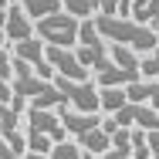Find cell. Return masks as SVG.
Instances as JSON below:
<instances>
[{"label":"cell","instance_id":"1","mask_svg":"<svg viewBox=\"0 0 159 159\" xmlns=\"http://www.w3.org/2000/svg\"><path fill=\"white\" fill-rule=\"evenodd\" d=\"M78 27H81V20L61 10V14H51V17L37 20L34 24V34L48 48H78Z\"/></svg>","mask_w":159,"mask_h":159},{"label":"cell","instance_id":"2","mask_svg":"<svg viewBox=\"0 0 159 159\" xmlns=\"http://www.w3.org/2000/svg\"><path fill=\"white\" fill-rule=\"evenodd\" d=\"M58 92L68 98V105L75 112H88V115H98L102 112V92H98L95 81H68V78H54Z\"/></svg>","mask_w":159,"mask_h":159},{"label":"cell","instance_id":"3","mask_svg":"<svg viewBox=\"0 0 159 159\" xmlns=\"http://www.w3.org/2000/svg\"><path fill=\"white\" fill-rule=\"evenodd\" d=\"M24 129L44 135V139H51L54 146H58V142H68V129H64L61 115H58V112H48V108H27V122H24Z\"/></svg>","mask_w":159,"mask_h":159},{"label":"cell","instance_id":"4","mask_svg":"<svg viewBox=\"0 0 159 159\" xmlns=\"http://www.w3.org/2000/svg\"><path fill=\"white\" fill-rule=\"evenodd\" d=\"M115 122L122 129H142V132H159V112L156 108H149V105H135V102H129L122 112H115L112 115Z\"/></svg>","mask_w":159,"mask_h":159},{"label":"cell","instance_id":"5","mask_svg":"<svg viewBox=\"0 0 159 159\" xmlns=\"http://www.w3.org/2000/svg\"><path fill=\"white\" fill-rule=\"evenodd\" d=\"M3 34H7V41H10V44L37 37V34H34V20L27 17V14H24L20 0H14V3L7 7V24H3Z\"/></svg>","mask_w":159,"mask_h":159},{"label":"cell","instance_id":"6","mask_svg":"<svg viewBox=\"0 0 159 159\" xmlns=\"http://www.w3.org/2000/svg\"><path fill=\"white\" fill-rule=\"evenodd\" d=\"M58 115H61V122H64V129H68V135H75V139H81V135H88V132L102 129V115H88V112H75L71 105L58 108Z\"/></svg>","mask_w":159,"mask_h":159},{"label":"cell","instance_id":"7","mask_svg":"<svg viewBox=\"0 0 159 159\" xmlns=\"http://www.w3.org/2000/svg\"><path fill=\"white\" fill-rule=\"evenodd\" d=\"M75 54H78V61L85 64L92 75H102V71H108V68L115 64L112 54H108V44H105V41H102V44H92V48H88V44H78Z\"/></svg>","mask_w":159,"mask_h":159},{"label":"cell","instance_id":"8","mask_svg":"<svg viewBox=\"0 0 159 159\" xmlns=\"http://www.w3.org/2000/svg\"><path fill=\"white\" fill-rule=\"evenodd\" d=\"M20 7H24V14L31 17L34 24L37 20H44V17H51V14H61V0H20Z\"/></svg>","mask_w":159,"mask_h":159},{"label":"cell","instance_id":"9","mask_svg":"<svg viewBox=\"0 0 159 159\" xmlns=\"http://www.w3.org/2000/svg\"><path fill=\"white\" fill-rule=\"evenodd\" d=\"M88 156H105L108 149H112V135L108 132H102V129H95V132H88V135H81V139H75Z\"/></svg>","mask_w":159,"mask_h":159},{"label":"cell","instance_id":"10","mask_svg":"<svg viewBox=\"0 0 159 159\" xmlns=\"http://www.w3.org/2000/svg\"><path fill=\"white\" fill-rule=\"evenodd\" d=\"M108 54H112V61L119 64L122 71H132V75H142V71H139V61H142V58H139V54H135L132 48H122V44H108Z\"/></svg>","mask_w":159,"mask_h":159},{"label":"cell","instance_id":"11","mask_svg":"<svg viewBox=\"0 0 159 159\" xmlns=\"http://www.w3.org/2000/svg\"><path fill=\"white\" fill-rule=\"evenodd\" d=\"M98 92H102V112L105 115H115V112H122L129 105L125 88H98Z\"/></svg>","mask_w":159,"mask_h":159},{"label":"cell","instance_id":"12","mask_svg":"<svg viewBox=\"0 0 159 159\" xmlns=\"http://www.w3.org/2000/svg\"><path fill=\"white\" fill-rule=\"evenodd\" d=\"M64 14L78 17V20H88V17H98V0H61Z\"/></svg>","mask_w":159,"mask_h":159},{"label":"cell","instance_id":"13","mask_svg":"<svg viewBox=\"0 0 159 159\" xmlns=\"http://www.w3.org/2000/svg\"><path fill=\"white\" fill-rule=\"evenodd\" d=\"M51 159H85V149L68 139V142H58V146L51 149Z\"/></svg>","mask_w":159,"mask_h":159},{"label":"cell","instance_id":"14","mask_svg":"<svg viewBox=\"0 0 159 159\" xmlns=\"http://www.w3.org/2000/svg\"><path fill=\"white\" fill-rule=\"evenodd\" d=\"M78 44H102V34L95 27V17H88V20H81V27H78Z\"/></svg>","mask_w":159,"mask_h":159},{"label":"cell","instance_id":"15","mask_svg":"<svg viewBox=\"0 0 159 159\" xmlns=\"http://www.w3.org/2000/svg\"><path fill=\"white\" fill-rule=\"evenodd\" d=\"M139 71H142L146 81H159V58H156V54L142 58V61H139Z\"/></svg>","mask_w":159,"mask_h":159},{"label":"cell","instance_id":"16","mask_svg":"<svg viewBox=\"0 0 159 159\" xmlns=\"http://www.w3.org/2000/svg\"><path fill=\"white\" fill-rule=\"evenodd\" d=\"M112 149H122V152H132V129H119L112 135Z\"/></svg>","mask_w":159,"mask_h":159},{"label":"cell","instance_id":"17","mask_svg":"<svg viewBox=\"0 0 159 159\" xmlns=\"http://www.w3.org/2000/svg\"><path fill=\"white\" fill-rule=\"evenodd\" d=\"M0 78H3V81H14V58H10V48L0 51Z\"/></svg>","mask_w":159,"mask_h":159},{"label":"cell","instance_id":"18","mask_svg":"<svg viewBox=\"0 0 159 159\" xmlns=\"http://www.w3.org/2000/svg\"><path fill=\"white\" fill-rule=\"evenodd\" d=\"M122 0H98V17H119Z\"/></svg>","mask_w":159,"mask_h":159},{"label":"cell","instance_id":"19","mask_svg":"<svg viewBox=\"0 0 159 159\" xmlns=\"http://www.w3.org/2000/svg\"><path fill=\"white\" fill-rule=\"evenodd\" d=\"M10 102H14V85L0 78V105H10Z\"/></svg>","mask_w":159,"mask_h":159},{"label":"cell","instance_id":"20","mask_svg":"<svg viewBox=\"0 0 159 159\" xmlns=\"http://www.w3.org/2000/svg\"><path fill=\"white\" fill-rule=\"evenodd\" d=\"M0 159H24V156H20L17 149H10V146H7L3 139H0Z\"/></svg>","mask_w":159,"mask_h":159},{"label":"cell","instance_id":"21","mask_svg":"<svg viewBox=\"0 0 159 159\" xmlns=\"http://www.w3.org/2000/svg\"><path fill=\"white\" fill-rule=\"evenodd\" d=\"M119 122H115V119H112V115H108V119H102V132H108V135H115V132H119Z\"/></svg>","mask_w":159,"mask_h":159},{"label":"cell","instance_id":"22","mask_svg":"<svg viewBox=\"0 0 159 159\" xmlns=\"http://www.w3.org/2000/svg\"><path fill=\"white\" fill-rule=\"evenodd\" d=\"M149 149H152V159H159V132H149Z\"/></svg>","mask_w":159,"mask_h":159},{"label":"cell","instance_id":"23","mask_svg":"<svg viewBox=\"0 0 159 159\" xmlns=\"http://www.w3.org/2000/svg\"><path fill=\"white\" fill-rule=\"evenodd\" d=\"M149 20L159 24V0H149Z\"/></svg>","mask_w":159,"mask_h":159},{"label":"cell","instance_id":"24","mask_svg":"<svg viewBox=\"0 0 159 159\" xmlns=\"http://www.w3.org/2000/svg\"><path fill=\"white\" fill-rule=\"evenodd\" d=\"M3 24H7V7H0V31H3Z\"/></svg>","mask_w":159,"mask_h":159},{"label":"cell","instance_id":"25","mask_svg":"<svg viewBox=\"0 0 159 159\" xmlns=\"http://www.w3.org/2000/svg\"><path fill=\"white\" fill-rule=\"evenodd\" d=\"M7 44H10V41H7V34L0 31V51H7Z\"/></svg>","mask_w":159,"mask_h":159},{"label":"cell","instance_id":"26","mask_svg":"<svg viewBox=\"0 0 159 159\" xmlns=\"http://www.w3.org/2000/svg\"><path fill=\"white\" fill-rule=\"evenodd\" d=\"M24 159H51V156H41V152H27Z\"/></svg>","mask_w":159,"mask_h":159},{"label":"cell","instance_id":"27","mask_svg":"<svg viewBox=\"0 0 159 159\" xmlns=\"http://www.w3.org/2000/svg\"><path fill=\"white\" fill-rule=\"evenodd\" d=\"M10 3H14V0H0V7H10Z\"/></svg>","mask_w":159,"mask_h":159},{"label":"cell","instance_id":"28","mask_svg":"<svg viewBox=\"0 0 159 159\" xmlns=\"http://www.w3.org/2000/svg\"><path fill=\"white\" fill-rule=\"evenodd\" d=\"M85 159H98V156H88V152H85Z\"/></svg>","mask_w":159,"mask_h":159},{"label":"cell","instance_id":"29","mask_svg":"<svg viewBox=\"0 0 159 159\" xmlns=\"http://www.w3.org/2000/svg\"><path fill=\"white\" fill-rule=\"evenodd\" d=\"M156 34H159V24H156Z\"/></svg>","mask_w":159,"mask_h":159}]
</instances>
